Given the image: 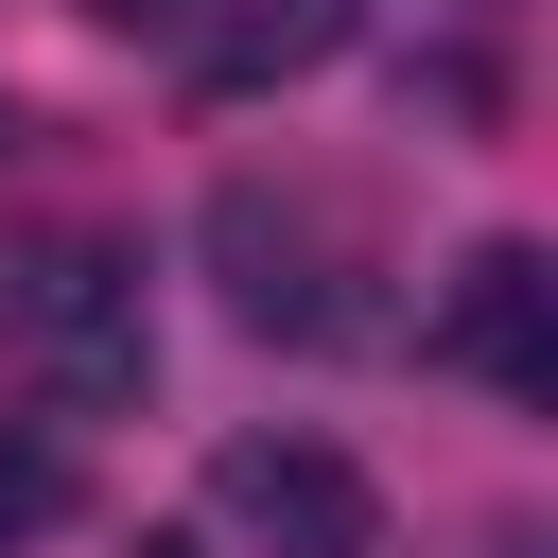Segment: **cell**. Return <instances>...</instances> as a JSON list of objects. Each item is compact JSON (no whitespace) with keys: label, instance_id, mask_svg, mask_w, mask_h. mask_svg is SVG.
<instances>
[{"label":"cell","instance_id":"4","mask_svg":"<svg viewBox=\"0 0 558 558\" xmlns=\"http://www.w3.org/2000/svg\"><path fill=\"white\" fill-rule=\"evenodd\" d=\"M17 331H35L70 384H140V314H122V262H105V244H35V262H17Z\"/></svg>","mask_w":558,"mask_h":558},{"label":"cell","instance_id":"7","mask_svg":"<svg viewBox=\"0 0 558 558\" xmlns=\"http://www.w3.org/2000/svg\"><path fill=\"white\" fill-rule=\"evenodd\" d=\"M87 17H105V35H140V52H192V17H209V0H87Z\"/></svg>","mask_w":558,"mask_h":558},{"label":"cell","instance_id":"6","mask_svg":"<svg viewBox=\"0 0 558 558\" xmlns=\"http://www.w3.org/2000/svg\"><path fill=\"white\" fill-rule=\"evenodd\" d=\"M35 523H70V453L52 436H0V541H35Z\"/></svg>","mask_w":558,"mask_h":558},{"label":"cell","instance_id":"3","mask_svg":"<svg viewBox=\"0 0 558 558\" xmlns=\"http://www.w3.org/2000/svg\"><path fill=\"white\" fill-rule=\"evenodd\" d=\"M418 349L471 366V384H506V401H558V262H541V244H471Z\"/></svg>","mask_w":558,"mask_h":558},{"label":"cell","instance_id":"5","mask_svg":"<svg viewBox=\"0 0 558 558\" xmlns=\"http://www.w3.org/2000/svg\"><path fill=\"white\" fill-rule=\"evenodd\" d=\"M331 52H349V0H209L192 17V87L209 105H262V87L331 70Z\"/></svg>","mask_w":558,"mask_h":558},{"label":"cell","instance_id":"1","mask_svg":"<svg viewBox=\"0 0 558 558\" xmlns=\"http://www.w3.org/2000/svg\"><path fill=\"white\" fill-rule=\"evenodd\" d=\"M209 262H227V314L244 331H279V349H349L366 331V262H349V227L314 209V192H262V174H227L209 192Z\"/></svg>","mask_w":558,"mask_h":558},{"label":"cell","instance_id":"2","mask_svg":"<svg viewBox=\"0 0 558 558\" xmlns=\"http://www.w3.org/2000/svg\"><path fill=\"white\" fill-rule=\"evenodd\" d=\"M209 523L244 558H384V488L331 436H227L209 453Z\"/></svg>","mask_w":558,"mask_h":558}]
</instances>
